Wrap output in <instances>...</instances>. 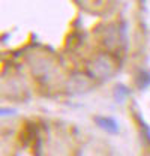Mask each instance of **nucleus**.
<instances>
[{
  "mask_svg": "<svg viewBox=\"0 0 150 156\" xmlns=\"http://www.w3.org/2000/svg\"><path fill=\"white\" fill-rule=\"evenodd\" d=\"M116 72V62L112 56L102 53L99 56L92 58V62L89 63V74L99 81H105L111 77Z\"/></svg>",
  "mask_w": 150,
  "mask_h": 156,
  "instance_id": "1",
  "label": "nucleus"
},
{
  "mask_svg": "<svg viewBox=\"0 0 150 156\" xmlns=\"http://www.w3.org/2000/svg\"><path fill=\"white\" fill-rule=\"evenodd\" d=\"M95 123L108 134H119V131H120V126H119V123L114 117L96 116L95 117Z\"/></svg>",
  "mask_w": 150,
  "mask_h": 156,
  "instance_id": "2",
  "label": "nucleus"
},
{
  "mask_svg": "<svg viewBox=\"0 0 150 156\" xmlns=\"http://www.w3.org/2000/svg\"><path fill=\"white\" fill-rule=\"evenodd\" d=\"M135 84L140 90H144L150 86V71L149 69H140L135 75Z\"/></svg>",
  "mask_w": 150,
  "mask_h": 156,
  "instance_id": "3",
  "label": "nucleus"
},
{
  "mask_svg": "<svg viewBox=\"0 0 150 156\" xmlns=\"http://www.w3.org/2000/svg\"><path fill=\"white\" fill-rule=\"evenodd\" d=\"M112 95H114V99L117 102H125L128 98L131 96V89L125 84H116L114 89H112Z\"/></svg>",
  "mask_w": 150,
  "mask_h": 156,
  "instance_id": "4",
  "label": "nucleus"
}]
</instances>
